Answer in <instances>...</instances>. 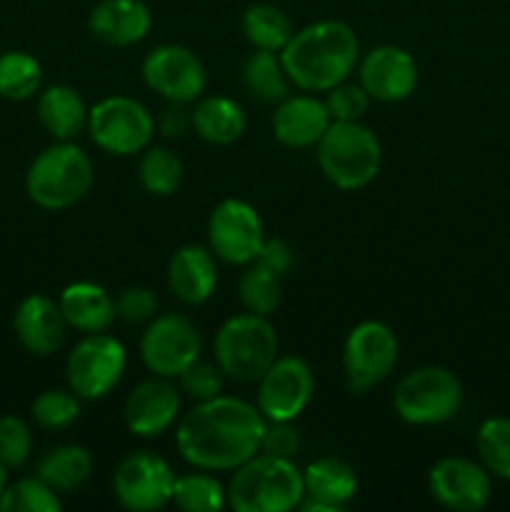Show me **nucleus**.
<instances>
[{"label":"nucleus","mask_w":510,"mask_h":512,"mask_svg":"<svg viewBox=\"0 0 510 512\" xmlns=\"http://www.w3.org/2000/svg\"><path fill=\"white\" fill-rule=\"evenodd\" d=\"M265 418L258 405L233 395L200 400L175 423V448L195 470H235L260 453Z\"/></svg>","instance_id":"obj_1"},{"label":"nucleus","mask_w":510,"mask_h":512,"mask_svg":"<svg viewBox=\"0 0 510 512\" xmlns=\"http://www.w3.org/2000/svg\"><path fill=\"white\" fill-rule=\"evenodd\" d=\"M280 60L295 88L303 93H328L358 68V33L345 20H315L295 30L280 50Z\"/></svg>","instance_id":"obj_2"},{"label":"nucleus","mask_w":510,"mask_h":512,"mask_svg":"<svg viewBox=\"0 0 510 512\" xmlns=\"http://www.w3.org/2000/svg\"><path fill=\"white\" fill-rule=\"evenodd\" d=\"M95 183L90 155L73 140H55L38 153L25 173V193L38 208L60 213L78 205Z\"/></svg>","instance_id":"obj_3"},{"label":"nucleus","mask_w":510,"mask_h":512,"mask_svg":"<svg viewBox=\"0 0 510 512\" xmlns=\"http://www.w3.org/2000/svg\"><path fill=\"white\" fill-rule=\"evenodd\" d=\"M320 170L340 190H363L378 178L383 145L363 120H333L315 145Z\"/></svg>","instance_id":"obj_4"},{"label":"nucleus","mask_w":510,"mask_h":512,"mask_svg":"<svg viewBox=\"0 0 510 512\" xmlns=\"http://www.w3.org/2000/svg\"><path fill=\"white\" fill-rule=\"evenodd\" d=\"M228 505L238 512H290L305 498L303 470L295 460L258 453L233 470Z\"/></svg>","instance_id":"obj_5"},{"label":"nucleus","mask_w":510,"mask_h":512,"mask_svg":"<svg viewBox=\"0 0 510 512\" xmlns=\"http://www.w3.org/2000/svg\"><path fill=\"white\" fill-rule=\"evenodd\" d=\"M278 330L268 315L240 313L225 320L213 340L215 363L228 380L240 385L258 383L278 358Z\"/></svg>","instance_id":"obj_6"},{"label":"nucleus","mask_w":510,"mask_h":512,"mask_svg":"<svg viewBox=\"0 0 510 512\" xmlns=\"http://www.w3.org/2000/svg\"><path fill=\"white\" fill-rule=\"evenodd\" d=\"M463 383L453 370L443 365H425L410 370L398 380L393 390V408L408 425H443L450 423L463 408Z\"/></svg>","instance_id":"obj_7"},{"label":"nucleus","mask_w":510,"mask_h":512,"mask_svg":"<svg viewBox=\"0 0 510 512\" xmlns=\"http://www.w3.org/2000/svg\"><path fill=\"white\" fill-rule=\"evenodd\" d=\"M85 130L103 153L130 158L153 143L155 118L140 100L130 95H110L90 108Z\"/></svg>","instance_id":"obj_8"},{"label":"nucleus","mask_w":510,"mask_h":512,"mask_svg":"<svg viewBox=\"0 0 510 512\" xmlns=\"http://www.w3.org/2000/svg\"><path fill=\"white\" fill-rule=\"evenodd\" d=\"M128 368V353L118 338L88 333L70 348L65 358V380L80 400H103L118 388Z\"/></svg>","instance_id":"obj_9"},{"label":"nucleus","mask_w":510,"mask_h":512,"mask_svg":"<svg viewBox=\"0 0 510 512\" xmlns=\"http://www.w3.org/2000/svg\"><path fill=\"white\" fill-rule=\"evenodd\" d=\"M398 338L380 320H363L343 343V375L353 395H365L390 378L398 363Z\"/></svg>","instance_id":"obj_10"},{"label":"nucleus","mask_w":510,"mask_h":512,"mask_svg":"<svg viewBox=\"0 0 510 512\" xmlns=\"http://www.w3.org/2000/svg\"><path fill=\"white\" fill-rule=\"evenodd\" d=\"M175 473L163 455L135 450L113 473V495L125 510L155 512L173 503Z\"/></svg>","instance_id":"obj_11"},{"label":"nucleus","mask_w":510,"mask_h":512,"mask_svg":"<svg viewBox=\"0 0 510 512\" xmlns=\"http://www.w3.org/2000/svg\"><path fill=\"white\" fill-rule=\"evenodd\" d=\"M203 340L190 318L180 313L155 315L140 335V358L153 375L178 378L190 363L200 358Z\"/></svg>","instance_id":"obj_12"},{"label":"nucleus","mask_w":510,"mask_h":512,"mask_svg":"<svg viewBox=\"0 0 510 512\" xmlns=\"http://www.w3.org/2000/svg\"><path fill=\"white\" fill-rule=\"evenodd\" d=\"M143 80L165 103H188L203 98L208 70L198 53L178 43H163L143 60Z\"/></svg>","instance_id":"obj_13"},{"label":"nucleus","mask_w":510,"mask_h":512,"mask_svg":"<svg viewBox=\"0 0 510 512\" xmlns=\"http://www.w3.org/2000/svg\"><path fill=\"white\" fill-rule=\"evenodd\" d=\"M265 240L263 218L250 203L225 198L210 210L208 248L228 265H248Z\"/></svg>","instance_id":"obj_14"},{"label":"nucleus","mask_w":510,"mask_h":512,"mask_svg":"<svg viewBox=\"0 0 510 512\" xmlns=\"http://www.w3.org/2000/svg\"><path fill=\"white\" fill-rule=\"evenodd\" d=\"M255 385V405L265 420H298L315 393L313 370L298 355H278Z\"/></svg>","instance_id":"obj_15"},{"label":"nucleus","mask_w":510,"mask_h":512,"mask_svg":"<svg viewBox=\"0 0 510 512\" xmlns=\"http://www.w3.org/2000/svg\"><path fill=\"white\" fill-rule=\"evenodd\" d=\"M428 493L443 508L455 512H478L490 503L493 495V475L483 468L480 460L440 458L428 473Z\"/></svg>","instance_id":"obj_16"},{"label":"nucleus","mask_w":510,"mask_h":512,"mask_svg":"<svg viewBox=\"0 0 510 512\" xmlns=\"http://www.w3.org/2000/svg\"><path fill=\"white\" fill-rule=\"evenodd\" d=\"M180 420V393L170 378L153 375L135 385L123 403V423L135 438L153 440Z\"/></svg>","instance_id":"obj_17"},{"label":"nucleus","mask_w":510,"mask_h":512,"mask_svg":"<svg viewBox=\"0 0 510 512\" xmlns=\"http://www.w3.org/2000/svg\"><path fill=\"white\" fill-rule=\"evenodd\" d=\"M358 83L380 103H403L418 88V63L400 45H378L358 60Z\"/></svg>","instance_id":"obj_18"},{"label":"nucleus","mask_w":510,"mask_h":512,"mask_svg":"<svg viewBox=\"0 0 510 512\" xmlns=\"http://www.w3.org/2000/svg\"><path fill=\"white\" fill-rule=\"evenodd\" d=\"M15 338L35 358H50L65 343L68 323L63 318L58 300L43 293H33L20 300L13 318Z\"/></svg>","instance_id":"obj_19"},{"label":"nucleus","mask_w":510,"mask_h":512,"mask_svg":"<svg viewBox=\"0 0 510 512\" xmlns=\"http://www.w3.org/2000/svg\"><path fill=\"white\" fill-rule=\"evenodd\" d=\"M330 120L325 100L315 93H295L280 100L273 113V135L285 148H315Z\"/></svg>","instance_id":"obj_20"},{"label":"nucleus","mask_w":510,"mask_h":512,"mask_svg":"<svg viewBox=\"0 0 510 512\" xmlns=\"http://www.w3.org/2000/svg\"><path fill=\"white\" fill-rule=\"evenodd\" d=\"M153 13L143 0H98L88 13V30L110 48H130L148 38Z\"/></svg>","instance_id":"obj_21"},{"label":"nucleus","mask_w":510,"mask_h":512,"mask_svg":"<svg viewBox=\"0 0 510 512\" xmlns=\"http://www.w3.org/2000/svg\"><path fill=\"white\" fill-rule=\"evenodd\" d=\"M305 498L298 510L338 512L358 493V473L340 458H318L303 470Z\"/></svg>","instance_id":"obj_22"},{"label":"nucleus","mask_w":510,"mask_h":512,"mask_svg":"<svg viewBox=\"0 0 510 512\" xmlns=\"http://www.w3.org/2000/svg\"><path fill=\"white\" fill-rule=\"evenodd\" d=\"M205 245H183L168 260V288L183 305H203L218 288V263Z\"/></svg>","instance_id":"obj_23"},{"label":"nucleus","mask_w":510,"mask_h":512,"mask_svg":"<svg viewBox=\"0 0 510 512\" xmlns=\"http://www.w3.org/2000/svg\"><path fill=\"white\" fill-rule=\"evenodd\" d=\"M58 305L68 328L78 333H105L118 320L115 313V298L98 283L90 280H75L65 285L58 295Z\"/></svg>","instance_id":"obj_24"},{"label":"nucleus","mask_w":510,"mask_h":512,"mask_svg":"<svg viewBox=\"0 0 510 512\" xmlns=\"http://www.w3.org/2000/svg\"><path fill=\"white\" fill-rule=\"evenodd\" d=\"M90 108L73 85H48L38 93L35 115L45 133L55 140H75L88 128Z\"/></svg>","instance_id":"obj_25"},{"label":"nucleus","mask_w":510,"mask_h":512,"mask_svg":"<svg viewBox=\"0 0 510 512\" xmlns=\"http://www.w3.org/2000/svg\"><path fill=\"white\" fill-rule=\"evenodd\" d=\"M193 130L200 140L210 145L238 143L248 128V115L238 100L228 95H203L190 108Z\"/></svg>","instance_id":"obj_26"},{"label":"nucleus","mask_w":510,"mask_h":512,"mask_svg":"<svg viewBox=\"0 0 510 512\" xmlns=\"http://www.w3.org/2000/svg\"><path fill=\"white\" fill-rule=\"evenodd\" d=\"M35 475L55 493H75L93 475V455L83 445H58L40 458Z\"/></svg>","instance_id":"obj_27"},{"label":"nucleus","mask_w":510,"mask_h":512,"mask_svg":"<svg viewBox=\"0 0 510 512\" xmlns=\"http://www.w3.org/2000/svg\"><path fill=\"white\" fill-rule=\"evenodd\" d=\"M243 85L255 100L268 105H278L280 100L288 98L290 88H293L280 53H275V50L250 53V58L243 63Z\"/></svg>","instance_id":"obj_28"},{"label":"nucleus","mask_w":510,"mask_h":512,"mask_svg":"<svg viewBox=\"0 0 510 512\" xmlns=\"http://www.w3.org/2000/svg\"><path fill=\"white\" fill-rule=\"evenodd\" d=\"M240 25H243V35L255 50H275V53H280L295 33L288 13L273 3L248 5L243 10Z\"/></svg>","instance_id":"obj_29"},{"label":"nucleus","mask_w":510,"mask_h":512,"mask_svg":"<svg viewBox=\"0 0 510 512\" xmlns=\"http://www.w3.org/2000/svg\"><path fill=\"white\" fill-rule=\"evenodd\" d=\"M183 160L165 145H153L140 153L138 160V183L145 193L168 198L183 183Z\"/></svg>","instance_id":"obj_30"},{"label":"nucleus","mask_w":510,"mask_h":512,"mask_svg":"<svg viewBox=\"0 0 510 512\" xmlns=\"http://www.w3.org/2000/svg\"><path fill=\"white\" fill-rule=\"evenodd\" d=\"M173 505L185 512H218L228 505V490L210 470L175 475Z\"/></svg>","instance_id":"obj_31"},{"label":"nucleus","mask_w":510,"mask_h":512,"mask_svg":"<svg viewBox=\"0 0 510 512\" xmlns=\"http://www.w3.org/2000/svg\"><path fill=\"white\" fill-rule=\"evenodd\" d=\"M40 85H43V65L35 55L25 50L0 53V98L20 103L40 93Z\"/></svg>","instance_id":"obj_32"},{"label":"nucleus","mask_w":510,"mask_h":512,"mask_svg":"<svg viewBox=\"0 0 510 512\" xmlns=\"http://www.w3.org/2000/svg\"><path fill=\"white\" fill-rule=\"evenodd\" d=\"M238 295L248 313L270 318L283 300V278L263 265L248 263L238 280Z\"/></svg>","instance_id":"obj_33"},{"label":"nucleus","mask_w":510,"mask_h":512,"mask_svg":"<svg viewBox=\"0 0 510 512\" xmlns=\"http://www.w3.org/2000/svg\"><path fill=\"white\" fill-rule=\"evenodd\" d=\"M475 450L483 468L493 478L510 483V418L493 415L483 420L475 433Z\"/></svg>","instance_id":"obj_34"},{"label":"nucleus","mask_w":510,"mask_h":512,"mask_svg":"<svg viewBox=\"0 0 510 512\" xmlns=\"http://www.w3.org/2000/svg\"><path fill=\"white\" fill-rule=\"evenodd\" d=\"M63 500L38 475L5 485L0 495V512H60Z\"/></svg>","instance_id":"obj_35"},{"label":"nucleus","mask_w":510,"mask_h":512,"mask_svg":"<svg viewBox=\"0 0 510 512\" xmlns=\"http://www.w3.org/2000/svg\"><path fill=\"white\" fill-rule=\"evenodd\" d=\"M30 418L43 430H65L80 418V398L70 388H48L30 403Z\"/></svg>","instance_id":"obj_36"},{"label":"nucleus","mask_w":510,"mask_h":512,"mask_svg":"<svg viewBox=\"0 0 510 512\" xmlns=\"http://www.w3.org/2000/svg\"><path fill=\"white\" fill-rule=\"evenodd\" d=\"M33 450V433L30 425L18 415H0V460L5 468L13 470L25 465Z\"/></svg>","instance_id":"obj_37"},{"label":"nucleus","mask_w":510,"mask_h":512,"mask_svg":"<svg viewBox=\"0 0 510 512\" xmlns=\"http://www.w3.org/2000/svg\"><path fill=\"white\" fill-rule=\"evenodd\" d=\"M178 383L188 398L200 403V400H210L223 393L225 375L218 368V363H208V360L198 358L178 375Z\"/></svg>","instance_id":"obj_38"},{"label":"nucleus","mask_w":510,"mask_h":512,"mask_svg":"<svg viewBox=\"0 0 510 512\" xmlns=\"http://www.w3.org/2000/svg\"><path fill=\"white\" fill-rule=\"evenodd\" d=\"M325 108H328L330 120H363V115L370 108L368 90L360 83H338L325 93Z\"/></svg>","instance_id":"obj_39"},{"label":"nucleus","mask_w":510,"mask_h":512,"mask_svg":"<svg viewBox=\"0 0 510 512\" xmlns=\"http://www.w3.org/2000/svg\"><path fill=\"white\" fill-rule=\"evenodd\" d=\"M115 313H118V320L130 325L150 323L158 313V295L145 285H130V288L120 290V295L115 298Z\"/></svg>","instance_id":"obj_40"},{"label":"nucleus","mask_w":510,"mask_h":512,"mask_svg":"<svg viewBox=\"0 0 510 512\" xmlns=\"http://www.w3.org/2000/svg\"><path fill=\"white\" fill-rule=\"evenodd\" d=\"M300 438L295 420H265L263 443H260V453L273 455V458L295 460L300 453Z\"/></svg>","instance_id":"obj_41"},{"label":"nucleus","mask_w":510,"mask_h":512,"mask_svg":"<svg viewBox=\"0 0 510 512\" xmlns=\"http://www.w3.org/2000/svg\"><path fill=\"white\" fill-rule=\"evenodd\" d=\"M253 263L263 265V268L273 270V273H278L280 278H285V275L293 270V263H295L293 248H290L283 238H265Z\"/></svg>","instance_id":"obj_42"},{"label":"nucleus","mask_w":510,"mask_h":512,"mask_svg":"<svg viewBox=\"0 0 510 512\" xmlns=\"http://www.w3.org/2000/svg\"><path fill=\"white\" fill-rule=\"evenodd\" d=\"M155 128L165 135V138H183L190 128H193V118H190L188 103H168L160 110Z\"/></svg>","instance_id":"obj_43"},{"label":"nucleus","mask_w":510,"mask_h":512,"mask_svg":"<svg viewBox=\"0 0 510 512\" xmlns=\"http://www.w3.org/2000/svg\"><path fill=\"white\" fill-rule=\"evenodd\" d=\"M5 485H8V468H5V463L0 460V495H3Z\"/></svg>","instance_id":"obj_44"}]
</instances>
